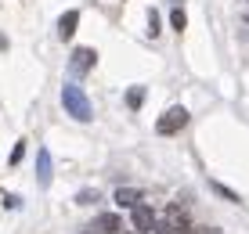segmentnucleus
Instances as JSON below:
<instances>
[{
	"mask_svg": "<svg viewBox=\"0 0 249 234\" xmlns=\"http://www.w3.org/2000/svg\"><path fill=\"white\" fill-rule=\"evenodd\" d=\"M62 105H65V112L72 119H80V123H90L94 119V108H90V101H87V94L80 90V86H62Z\"/></svg>",
	"mask_w": 249,
	"mask_h": 234,
	"instance_id": "obj_1",
	"label": "nucleus"
},
{
	"mask_svg": "<svg viewBox=\"0 0 249 234\" xmlns=\"http://www.w3.org/2000/svg\"><path fill=\"white\" fill-rule=\"evenodd\" d=\"M156 231L159 234H192V220L181 205H166V213L156 216Z\"/></svg>",
	"mask_w": 249,
	"mask_h": 234,
	"instance_id": "obj_2",
	"label": "nucleus"
},
{
	"mask_svg": "<svg viewBox=\"0 0 249 234\" xmlns=\"http://www.w3.org/2000/svg\"><path fill=\"white\" fill-rule=\"evenodd\" d=\"M181 126H188V108H181V105H174L170 112H162V119L156 123L159 134H177Z\"/></svg>",
	"mask_w": 249,
	"mask_h": 234,
	"instance_id": "obj_3",
	"label": "nucleus"
},
{
	"mask_svg": "<svg viewBox=\"0 0 249 234\" xmlns=\"http://www.w3.org/2000/svg\"><path fill=\"white\" fill-rule=\"evenodd\" d=\"M130 223H134L137 234H148V231H156V213L141 202V205H134V209H130Z\"/></svg>",
	"mask_w": 249,
	"mask_h": 234,
	"instance_id": "obj_4",
	"label": "nucleus"
},
{
	"mask_svg": "<svg viewBox=\"0 0 249 234\" xmlns=\"http://www.w3.org/2000/svg\"><path fill=\"white\" fill-rule=\"evenodd\" d=\"M116 205H123V209H134V205H141L144 202V195L137 191V187H116Z\"/></svg>",
	"mask_w": 249,
	"mask_h": 234,
	"instance_id": "obj_5",
	"label": "nucleus"
},
{
	"mask_svg": "<svg viewBox=\"0 0 249 234\" xmlns=\"http://www.w3.org/2000/svg\"><path fill=\"white\" fill-rule=\"evenodd\" d=\"M76 25H80V11H65L62 18H58V36H62V40H72V36H76Z\"/></svg>",
	"mask_w": 249,
	"mask_h": 234,
	"instance_id": "obj_6",
	"label": "nucleus"
},
{
	"mask_svg": "<svg viewBox=\"0 0 249 234\" xmlns=\"http://www.w3.org/2000/svg\"><path fill=\"white\" fill-rule=\"evenodd\" d=\"M94 58H98V54H94L90 47H80V50H76V54H72V62H69V68L83 76V72H87V68L94 65Z\"/></svg>",
	"mask_w": 249,
	"mask_h": 234,
	"instance_id": "obj_7",
	"label": "nucleus"
},
{
	"mask_svg": "<svg viewBox=\"0 0 249 234\" xmlns=\"http://www.w3.org/2000/svg\"><path fill=\"white\" fill-rule=\"evenodd\" d=\"M36 184H40V187L51 184V151H47V148L36 155Z\"/></svg>",
	"mask_w": 249,
	"mask_h": 234,
	"instance_id": "obj_8",
	"label": "nucleus"
},
{
	"mask_svg": "<svg viewBox=\"0 0 249 234\" xmlns=\"http://www.w3.org/2000/svg\"><path fill=\"white\" fill-rule=\"evenodd\" d=\"M94 227H98L101 234H116L119 227H123V220H119L116 213H105V216H98V220H94Z\"/></svg>",
	"mask_w": 249,
	"mask_h": 234,
	"instance_id": "obj_9",
	"label": "nucleus"
},
{
	"mask_svg": "<svg viewBox=\"0 0 249 234\" xmlns=\"http://www.w3.org/2000/svg\"><path fill=\"white\" fill-rule=\"evenodd\" d=\"M126 105H130V108L144 105V86H130V90H126Z\"/></svg>",
	"mask_w": 249,
	"mask_h": 234,
	"instance_id": "obj_10",
	"label": "nucleus"
},
{
	"mask_svg": "<svg viewBox=\"0 0 249 234\" xmlns=\"http://www.w3.org/2000/svg\"><path fill=\"white\" fill-rule=\"evenodd\" d=\"M170 25H174V29H177V33H181V29H184V25H188V15L181 11V7H174V11H170Z\"/></svg>",
	"mask_w": 249,
	"mask_h": 234,
	"instance_id": "obj_11",
	"label": "nucleus"
},
{
	"mask_svg": "<svg viewBox=\"0 0 249 234\" xmlns=\"http://www.w3.org/2000/svg\"><path fill=\"white\" fill-rule=\"evenodd\" d=\"M162 33V18H159V11H148V36H159Z\"/></svg>",
	"mask_w": 249,
	"mask_h": 234,
	"instance_id": "obj_12",
	"label": "nucleus"
},
{
	"mask_svg": "<svg viewBox=\"0 0 249 234\" xmlns=\"http://www.w3.org/2000/svg\"><path fill=\"white\" fill-rule=\"evenodd\" d=\"M213 191H217V195H224L228 202H242V198H238L235 191H231V187H224V184H217V180H213Z\"/></svg>",
	"mask_w": 249,
	"mask_h": 234,
	"instance_id": "obj_13",
	"label": "nucleus"
},
{
	"mask_svg": "<svg viewBox=\"0 0 249 234\" xmlns=\"http://www.w3.org/2000/svg\"><path fill=\"white\" fill-rule=\"evenodd\" d=\"M76 202H80V205H90V202H98V191H80V195H76Z\"/></svg>",
	"mask_w": 249,
	"mask_h": 234,
	"instance_id": "obj_14",
	"label": "nucleus"
},
{
	"mask_svg": "<svg viewBox=\"0 0 249 234\" xmlns=\"http://www.w3.org/2000/svg\"><path fill=\"white\" fill-rule=\"evenodd\" d=\"M22 155H25V141L15 144V151H11V166H18V162H22Z\"/></svg>",
	"mask_w": 249,
	"mask_h": 234,
	"instance_id": "obj_15",
	"label": "nucleus"
},
{
	"mask_svg": "<svg viewBox=\"0 0 249 234\" xmlns=\"http://www.w3.org/2000/svg\"><path fill=\"white\" fill-rule=\"evenodd\" d=\"M87 234H101V231H87Z\"/></svg>",
	"mask_w": 249,
	"mask_h": 234,
	"instance_id": "obj_16",
	"label": "nucleus"
}]
</instances>
